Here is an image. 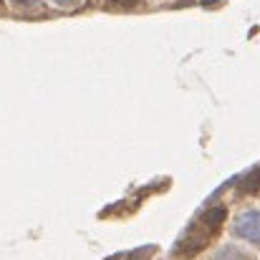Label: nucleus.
I'll return each mask as SVG.
<instances>
[{"instance_id":"obj_2","label":"nucleus","mask_w":260,"mask_h":260,"mask_svg":"<svg viewBox=\"0 0 260 260\" xmlns=\"http://www.w3.org/2000/svg\"><path fill=\"white\" fill-rule=\"evenodd\" d=\"M212 260H255L250 253H245L243 248H238V245H222L217 253H215V258Z\"/></svg>"},{"instance_id":"obj_6","label":"nucleus","mask_w":260,"mask_h":260,"mask_svg":"<svg viewBox=\"0 0 260 260\" xmlns=\"http://www.w3.org/2000/svg\"><path fill=\"white\" fill-rule=\"evenodd\" d=\"M41 0H13V5H18V8H30V5H38Z\"/></svg>"},{"instance_id":"obj_4","label":"nucleus","mask_w":260,"mask_h":260,"mask_svg":"<svg viewBox=\"0 0 260 260\" xmlns=\"http://www.w3.org/2000/svg\"><path fill=\"white\" fill-rule=\"evenodd\" d=\"M240 187H243L245 192H260V170L245 174V177H243V182H240Z\"/></svg>"},{"instance_id":"obj_3","label":"nucleus","mask_w":260,"mask_h":260,"mask_svg":"<svg viewBox=\"0 0 260 260\" xmlns=\"http://www.w3.org/2000/svg\"><path fill=\"white\" fill-rule=\"evenodd\" d=\"M222 220H225V207H212V210H207V212L200 217V222H205L210 230L220 228V225H222Z\"/></svg>"},{"instance_id":"obj_5","label":"nucleus","mask_w":260,"mask_h":260,"mask_svg":"<svg viewBox=\"0 0 260 260\" xmlns=\"http://www.w3.org/2000/svg\"><path fill=\"white\" fill-rule=\"evenodd\" d=\"M53 3H56L58 8H66V10H69V8H79L84 0H53Z\"/></svg>"},{"instance_id":"obj_1","label":"nucleus","mask_w":260,"mask_h":260,"mask_svg":"<svg viewBox=\"0 0 260 260\" xmlns=\"http://www.w3.org/2000/svg\"><path fill=\"white\" fill-rule=\"evenodd\" d=\"M235 235L260 248V210H245L235 220Z\"/></svg>"},{"instance_id":"obj_7","label":"nucleus","mask_w":260,"mask_h":260,"mask_svg":"<svg viewBox=\"0 0 260 260\" xmlns=\"http://www.w3.org/2000/svg\"><path fill=\"white\" fill-rule=\"evenodd\" d=\"M109 3H114V5H121V8H132V5H137L139 0H109Z\"/></svg>"}]
</instances>
